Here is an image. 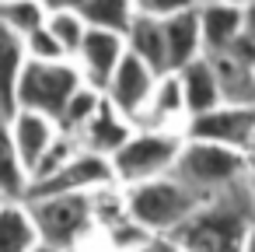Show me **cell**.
<instances>
[{"label": "cell", "instance_id": "6da1fadb", "mask_svg": "<svg viewBox=\"0 0 255 252\" xmlns=\"http://www.w3.org/2000/svg\"><path fill=\"white\" fill-rule=\"evenodd\" d=\"M248 182L206 200L182 228L171 231V238L185 252H245L248 231L255 224V203Z\"/></svg>", "mask_w": 255, "mask_h": 252}, {"label": "cell", "instance_id": "7a4b0ae2", "mask_svg": "<svg viewBox=\"0 0 255 252\" xmlns=\"http://www.w3.org/2000/svg\"><path fill=\"white\" fill-rule=\"evenodd\" d=\"M175 175L182 182H189L192 189H199L203 196L213 200V196H220V193L248 182L255 175V161H252L248 151L189 137L185 147H182V158L175 165Z\"/></svg>", "mask_w": 255, "mask_h": 252}, {"label": "cell", "instance_id": "3957f363", "mask_svg": "<svg viewBox=\"0 0 255 252\" xmlns=\"http://www.w3.org/2000/svg\"><path fill=\"white\" fill-rule=\"evenodd\" d=\"M210 196H203L199 189H192L189 182H182L175 172L150 179V182H136L126 186V203H129V217L140 221L147 231L154 235H171L175 228H182Z\"/></svg>", "mask_w": 255, "mask_h": 252}, {"label": "cell", "instance_id": "277c9868", "mask_svg": "<svg viewBox=\"0 0 255 252\" xmlns=\"http://www.w3.org/2000/svg\"><path fill=\"white\" fill-rule=\"evenodd\" d=\"M189 133L185 130H154V126H136L133 137L112 154L116 179L119 186H136L150 182L161 175H171Z\"/></svg>", "mask_w": 255, "mask_h": 252}, {"label": "cell", "instance_id": "5b68a950", "mask_svg": "<svg viewBox=\"0 0 255 252\" xmlns=\"http://www.w3.org/2000/svg\"><path fill=\"white\" fill-rule=\"evenodd\" d=\"M28 207H32L39 231H42V242L60 249V252H77L81 242L98 228L91 193L42 196V200H28Z\"/></svg>", "mask_w": 255, "mask_h": 252}, {"label": "cell", "instance_id": "8992f818", "mask_svg": "<svg viewBox=\"0 0 255 252\" xmlns=\"http://www.w3.org/2000/svg\"><path fill=\"white\" fill-rule=\"evenodd\" d=\"M81 84H84V74L77 60H56V63L28 60L18 81V109H35L60 123L67 102L81 91Z\"/></svg>", "mask_w": 255, "mask_h": 252}, {"label": "cell", "instance_id": "52a82bcc", "mask_svg": "<svg viewBox=\"0 0 255 252\" xmlns=\"http://www.w3.org/2000/svg\"><path fill=\"white\" fill-rule=\"evenodd\" d=\"M105 186H119L112 158L81 147L56 175H49V179H42V182H32L28 200H42V196H70V193H98V189H105ZM28 200H25V203H28Z\"/></svg>", "mask_w": 255, "mask_h": 252}, {"label": "cell", "instance_id": "ba28073f", "mask_svg": "<svg viewBox=\"0 0 255 252\" xmlns=\"http://www.w3.org/2000/svg\"><path fill=\"white\" fill-rule=\"evenodd\" d=\"M189 137L196 140H213V144H227L238 151H252L255 140V105H217L213 112L192 116L189 119Z\"/></svg>", "mask_w": 255, "mask_h": 252}, {"label": "cell", "instance_id": "9c48e42d", "mask_svg": "<svg viewBox=\"0 0 255 252\" xmlns=\"http://www.w3.org/2000/svg\"><path fill=\"white\" fill-rule=\"evenodd\" d=\"M157 81H161V74H157L150 63H143L136 53H126L123 63H119V70L112 74V81H109V88H105V98H109L123 116H129L133 123H140V116H143V109H147V102H150Z\"/></svg>", "mask_w": 255, "mask_h": 252}, {"label": "cell", "instance_id": "30bf717a", "mask_svg": "<svg viewBox=\"0 0 255 252\" xmlns=\"http://www.w3.org/2000/svg\"><path fill=\"white\" fill-rule=\"evenodd\" d=\"M126 53H129V46H126V35H123V32L91 28L88 39H84V46H81V53H77L74 60H77V67H81L84 81H88L91 88L105 91Z\"/></svg>", "mask_w": 255, "mask_h": 252}, {"label": "cell", "instance_id": "8fae6325", "mask_svg": "<svg viewBox=\"0 0 255 252\" xmlns=\"http://www.w3.org/2000/svg\"><path fill=\"white\" fill-rule=\"evenodd\" d=\"M199 28H203V53L220 56L248 32V11L231 0H203Z\"/></svg>", "mask_w": 255, "mask_h": 252}, {"label": "cell", "instance_id": "7c38bea8", "mask_svg": "<svg viewBox=\"0 0 255 252\" xmlns=\"http://www.w3.org/2000/svg\"><path fill=\"white\" fill-rule=\"evenodd\" d=\"M60 123L46 112H35V109H18L14 119H7V144L21 154V161L28 165V172H35L39 158L53 147V140L60 137Z\"/></svg>", "mask_w": 255, "mask_h": 252}, {"label": "cell", "instance_id": "4fadbf2b", "mask_svg": "<svg viewBox=\"0 0 255 252\" xmlns=\"http://www.w3.org/2000/svg\"><path fill=\"white\" fill-rule=\"evenodd\" d=\"M136 126H154V130H189V105H185V91H182V77L178 70L161 74L143 116Z\"/></svg>", "mask_w": 255, "mask_h": 252}, {"label": "cell", "instance_id": "5bb4252c", "mask_svg": "<svg viewBox=\"0 0 255 252\" xmlns=\"http://www.w3.org/2000/svg\"><path fill=\"white\" fill-rule=\"evenodd\" d=\"M133 130H136V123L129 119V116H123L109 98L102 102V109L95 112V119L77 133V140H81V147L84 151H95V154H105V158H112L129 137H133Z\"/></svg>", "mask_w": 255, "mask_h": 252}, {"label": "cell", "instance_id": "9a60e30c", "mask_svg": "<svg viewBox=\"0 0 255 252\" xmlns=\"http://www.w3.org/2000/svg\"><path fill=\"white\" fill-rule=\"evenodd\" d=\"M182 77V91H185V105H189V119L213 112L217 105H224V88H220V74L217 63L203 53L199 60H192L189 67L178 70Z\"/></svg>", "mask_w": 255, "mask_h": 252}, {"label": "cell", "instance_id": "2e32d148", "mask_svg": "<svg viewBox=\"0 0 255 252\" xmlns=\"http://www.w3.org/2000/svg\"><path fill=\"white\" fill-rule=\"evenodd\" d=\"M164 39H168V70H182L192 60L203 56V28H199V7L175 14L164 21Z\"/></svg>", "mask_w": 255, "mask_h": 252}, {"label": "cell", "instance_id": "e0dca14e", "mask_svg": "<svg viewBox=\"0 0 255 252\" xmlns=\"http://www.w3.org/2000/svg\"><path fill=\"white\" fill-rule=\"evenodd\" d=\"M42 245V231L32 217V207L25 200H4L0 210V252H32Z\"/></svg>", "mask_w": 255, "mask_h": 252}, {"label": "cell", "instance_id": "ac0fdd59", "mask_svg": "<svg viewBox=\"0 0 255 252\" xmlns=\"http://www.w3.org/2000/svg\"><path fill=\"white\" fill-rule=\"evenodd\" d=\"M126 46L143 63H150L157 74H168V39H164V21L161 18L136 14L133 28L126 32Z\"/></svg>", "mask_w": 255, "mask_h": 252}, {"label": "cell", "instance_id": "d6986e66", "mask_svg": "<svg viewBox=\"0 0 255 252\" xmlns=\"http://www.w3.org/2000/svg\"><path fill=\"white\" fill-rule=\"evenodd\" d=\"M84 21L91 28H105V32H129L136 21V0H88L81 7Z\"/></svg>", "mask_w": 255, "mask_h": 252}, {"label": "cell", "instance_id": "ffe728a7", "mask_svg": "<svg viewBox=\"0 0 255 252\" xmlns=\"http://www.w3.org/2000/svg\"><path fill=\"white\" fill-rule=\"evenodd\" d=\"M0 21H4V32H14L25 39L35 28H46L49 7L42 0H0Z\"/></svg>", "mask_w": 255, "mask_h": 252}, {"label": "cell", "instance_id": "44dd1931", "mask_svg": "<svg viewBox=\"0 0 255 252\" xmlns=\"http://www.w3.org/2000/svg\"><path fill=\"white\" fill-rule=\"evenodd\" d=\"M102 102H105V91H98V88H91V84L84 81L81 91L67 102V109H63V116H60V130L70 133V137H77V133L95 119V112L102 109Z\"/></svg>", "mask_w": 255, "mask_h": 252}, {"label": "cell", "instance_id": "7402d4cb", "mask_svg": "<svg viewBox=\"0 0 255 252\" xmlns=\"http://www.w3.org/2000/svg\"><path fill=\"white\" fill-rule=\"evenodd\" d=\"M46 28L60 39V46H63L70 56L81 53V46H84V39H88V32H91V25L84 21L81 11H53L49 21H46Z\"/></svg>", "mask_w": 255, "mask_h": 252}, {"label": "cell", "instance_id": "603a6c76", "mask_svg": "<svg viewBox=\"0 0 255 252\" xmlns=\"http://www.w3.org/2000/svg\"><path fill=\"white\" fill-rule=\"evenodd\" d=\"M0 179H4V200H28L32 172L7 140H4V168H0Z\"/></svg>", "mask_w": 255, "mask_h": 252}, {"label": "cell", "instance_id": "cb8c5ba5", "mask_svg": "<svg viewBox=\"0 0 255 252\" xmlns=\"http://www.w3.org/2000/svg\"><path fill=\"white\" fill-rule=\"evenodd\" d=\"M81 151V140L77 137H70V133H60L56 140H53V147L39 158V165H35V172H32V182H42V179H49V175H56L74 154Z\"/></svg>", "mask_w": 255, "mask_h": 252}, {"label": "cell", "instance_id": "d4e9b609", "mask_svg": "<svg viewBox=\"0 0 255 252\" xmlns=\"http://www.w3.org/2000/svg\"><path fill=\"white\" fill-rule=\"evenodd\" d=\"M25 49H28V60H42V63H56V60H74L60 39L49 32V28H35L32 35H25Z\"/></svg>", "mask_w": 255, "mask_h": 252}, {"label": "cell", "instance_id": "484cf974", "mask_svg": "<svg viewBox=\"0 0 255 252\" xmlns=\"http://www.w3.org/2000/svg\"><path fill=\"white\" fill-rule=\"evenodd\" d=\"M203 0H136V14H147V18H175V14H185V11H196Z\"/></svg>", "mask_w": 255, "mask_h": 252}, {"label": "cell", "instance_id": "4316f807", "mask_svg": "<svg viewBox=\"0 0 255 252\" xmlns=\"http://www.w3.org/2000/svg\"><path fill=\"white\" fill-rule=\"evenodd\" d=\"M42 4H46L49 14H53V11H81L88 0H42Z\"/></svg>", "mask_w": 255, "mask_h": 252}, {"label": "cell", "instance_id": "83f0119b", "mask_svg": "<svg viewBox=\"0 0 255 252\" xmlns=\"http://www.w3.org/2000/svg\"><path fill=\"white\" fill-rule=\"evenodd\" d=\"M245 11H248V32H255V0H252Z\"/></svg>", "mask_w": 255, "mask_h": 252}, {"label": "cell", "instance_id": "f1b7e54d", "mask_svg": "<svg viewBox=\"0 0 255 252\" xmlns=\"http://www.w3.org/2000/svg\"><path fill=\"white\" fill-rule=\"evenodd\" d=\"M245 252H255V224H252V231H248V242H245Z\"/></svg>", "mask_w": 255, "mask_h": 252}, {"label": "cell", "instance_id": "f546056e", "mask_svg": "<svg viewBox=\"0 0 255 252\" xmlns=\"http://www.w3.org/2000/svg\"><path fill=\"white\" fill-rule=\"evenodd\" d=\"M32 252H60V249H53V245H46V242H42V245H35Z\"/></svg>", "mask_w": 255, "mask_h": 252}, {"label": "cell", "instance_id": "4dcf8cb0", "mask_svg": "<svg viewBox=\"0 0 255 252\" xmlns=\"http://www.w3.org/2000/svg\"><path fill=\"white\" fill-rule=\"evenodd\" d=\"M248 189H252V203H255V175H252V182H248Z\"/></svg>", "mask_w": 255, "mask_h": 252}, {"label": "cell", "instance_id": "1f68e13d", "mask_svg": "<svg viewBox=\"0 0 255 252\" xmlns=\"http://www.w3.org/2000/svg\"><path fill=\"white\" fill-rule=\"evenodd\" d=\"M231 4H241V7H248V4H252V0H231Z\"/></svg>", "mask_w": 255, "mask_h": 252}, {"label": "cell", "instance_id": "d6a6232c", "mask_svg": "<svg viewBox=\"0 0 255 252\" xmlns=\"http://www.w3.org/2000/svg\"><path fill=\"white\" fill-rule=\"evenodd\" d=\"M248 154H252V161H255V140H252V151H248Z\"/></svg>", "mask_w": 255, "mask_h": 252}, {"label": "cell", "instance_id": "836d02e7", "mask_svg": "<svg viewBox=\"0 0 255 252\" xmlns=\"http://www.w3.org/2000/svg\"><path fill=\"white\" fill-rule=\"evenodd\" d=\"M252 35H255V32H252Z\"/></svg>", "mask_w": 255, "mask_h": 252}]
</instances>
